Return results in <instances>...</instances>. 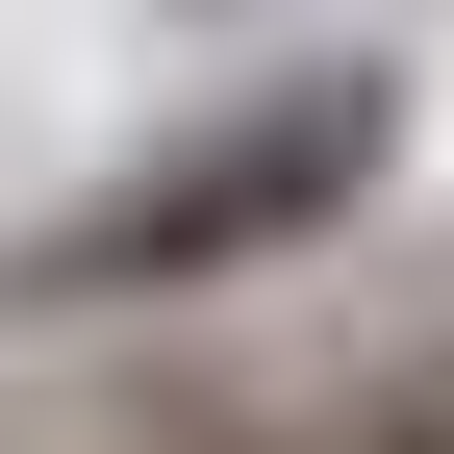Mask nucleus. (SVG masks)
Returning a JSON list of instances; mask_svg holds the SVG:
<instances>
[{
    "label": "nucleus",
    "mask_w": 454,
    "mask_h": 454,
    "mask_svg": "<svg viewBox=\"0 0 454 454\" xmlns=\"http://www.w3.org/2000/svg\"><path fill=\"white\" fill-rule=\"evenodd\" d=\"M379 152H404V76H379V51L253 76L227 127L152 152V177H101L51 253H0V303H177V278H253V253H303V227H354V202H379Z\"/></svg>",
    "instance_id": "nucleus-1"
},
{
    "label": "nucleus",
    "mask_w": 454,
    "mask_h": 454,
    "mask_svg": "<svg viewBox=\"0 0 454 454\" xmlns=\"http://www.w3.org/2000/svg\"><path fill=\"white\" fill-rule=\"evenodd\" d=\"M354 454H454V379H404V404H379V429H354Z\"/></svg>",
    "instance_id": "nucleus-2"
}]
</instances>
